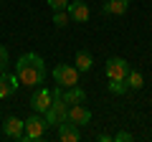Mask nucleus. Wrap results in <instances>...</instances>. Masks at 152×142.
<instances>
[{
	"label": "nucleus",
	"instance_id": "nucleus-1",
	"mask_svg": "<svg viewBox=\"0 0 152 142\" xmlns=\"http://www.w3.org/2000/svg\"><path fill=\"white\" fill-rule=\"evenodd\" d=\"M15 76L20 79V84H26V86H33L36 89L38 84L46 79V64L43 59L38 53H23L20 59L15 61Z\"/></svg>",
	"mask_w": 152,
	"mask_h": 142
},
{
	"label": "nucleus",
	"instance_id": "nucleus-2",
	"mask_svg": "<svg viewBox=\"0 0 152 142\" xmlns=\"http://www.w3.org/2000/svg\"><path fill=\"white\" fill-rule=\"evenodd\" d=\"M46 117H41L38 112H33L31 117L26 119V127H23V137L20 140H41L46 132Z\"/></svg>",
	"mask_w": 152,
	"mask_h": 142
},
{
	"label": "nucleus",
	"instance_id": "nucleus-3",
	"mask_svg": "<svg viewBox=\"0 0 152 142\" xmlns=\"http://www.w3.org/2000/svg\"><path fill=\"white\" fill-rule=\"evenodd\" d=\"M53 81L58 86H76L79 84V69L76 66H69V64H58L53 69Z\"/></svg>",
	"mask_w": 152,
	"mask_h": 142
},
{
	"label": "nucleus",
	"instance_id": "nucleus-4",
	"mask_svg": "<svg viewBox=\"0 0 152 142\" xmlns=\"http://www.w3.org/2000/svg\"><path fill=\"white\" fill-rule=\"evenodd\" d=\"M104 71H107V79H127V74H129V64H127L124 59H119V56H112V59L107 61V66H104Z\"/></svg>",
	"mask_w": 152,
	"mask_h": 142
},
{
	"label": "nucleus",
	"instance_id": "nucleus-5",
	"mask_svg": "<svg viewBox=\"0 0 152 142\" xmlns=\"http://www.w3.org/2000/svg\"><path fill=\"white\" fill-rule=\"evenodd\" d=\"M51 102H53V91L46 89V86H41V89L31 97V109L38 112V114H43V112L51 107Z\"/></svg>",
	"mask_w": 152,
	"mask_h": 142
},
{
	"label": "nucleus",
	"instance_id": "nucleus-6",
	"mask_svg": "<svg viewBox=\"0 0 152 142\" xmlns=\"http://www.w3.org/2000/svg\"><path fill=\"white\" fill-rule=\"evenodd\" d=\"M66 10H69V18L76 20V23H86L89 15H91V10H89V5L84 3V0H71Z\"/></svg>",
	"mask_w": 152,
	"mask_h": 142
},
{
	"label": "nucleus",
	"instance_id": "nucleus-7",
	"mask_svg": "<svg viewBox=\"0 0 152 142\" xmlns=\"http://www.w3.org/2000/svg\"><path fill=\"white\" fill-rule=\"evenodd\" d=\"M18 86H20V79L18 76H10L5 71H0V99L13 97V94L18 91Z\"/></svg>",
	"mask_w": 152,
	"mask_h": 142
},
{
	"label": "nucleus",
	"instance_id": "nucleus-8",
	"mask_svg": "<svg viewBox=\"0 0 152 142\" xmlns=\"http://www.w3.org/2000/svg\"><path fill=\"white\" fill-rule=\"evenodd\" d=\"M58 140H61V142H79V140H81L79 124H74L71 119L61 122V124H58Z\"/></svg>",
	"mask_w": 152,
	"mask_h": 142
},
{
	"label": "nucleus",
	"instance_id": "nucleus-9",
	"mask_svg": "<svg viewBox=\"0 0 152 142\" xmlns=\"http://www.w3.org/2000/svg\"><path fill=\"white\" fill-rule=\"evenodd\" d=\"M69 119L74 122V124L84 127V124L91 122V112H89L84 104H69Z\"/></svg>",
	"mask_w": 152,
	"mask_h": 142
},
{
	"label": "nucleus",
	"instance_id": "nucleus-10",
	"mask_svg": "<svg viewBox=\"0 0 152 142\" xmlns=\"http://www.w3.org/2000/svg\"><path fill=\"white\" fill-rule=\"evenodd\" d=\"M23 127H26V119H18V117H8L3 122V135L13 137V140H20L23 137Z\"/></svg>",
	"mask_w": 152,
	"mask_h": 142
},
{
	"label": "nucleus",
	"instance_id": "nucleus-11",
	"mask_svg": "<svg viewBox=\"0 0 152 142\" xmlns=\"http://www.w3.org/2000/svg\"><path fill=\"white\" fill-rule=\"evenodd\" d=\"M129 3L132 0H107L104 8H102V13L104 15H124L127 8H129Z\"/></svg>",
	"mask_w": 152,
	"mask_h": 142
},
{
	"label": "nucleus",
	"instance_id": "nucleus-12",
	"mask_svg": "<svg viewBox=\"0 0 152 142\" xmlns=\"http://www.w3.org/2000/svg\"><path fill=\"white\" fill-rule=\"evenodd\" d=\"M64 97V102H69V104H81V102H86V91H84L79 84L76 86H66V91L61 94Z\"/></svg>",
	"mask_w": 152,
	"mask_h": 142
},
{
	"label": "nucleus",
	"instance_id": "nucleus-13",
	"mask_svg": "<svg viewBox=\"0 0 152 142\" xmlns=\"http://www.w3.org/2000/svg\"><path fill=\"white\" fill-rule=\"evenodd\" d=\"M91 64H94V59H91L89 51H79V53H76V69H79V74L89 71V69H91Z\"/></svg>",
	"mask_w": 152,
	"mask_h": 142
},
{
	"label": "nucleus",
	"instance_id": "nucleus-14",
	"mask_svg": "<svg viewBox=\"0 0 152 142\" xmlns=\"http://www.w3.org/2000/svg\"><path fill=\"white\" fill-rule=\"evenodd\" d=\"M124 81H127V86H129V89H142V86H145V79H142L140 71H129Z\"/></svg>",
	"mask_w": 152,
	"mask_h": 142
},
{
	"label": "nucleus",
	"instance_id": "nucleus-15",
	"mask_svg": "<svg viewBox=\"0 0 152 142\" xmlns=\"http://www.w3.org/2000/svg\"><path fill=\"white\" fill-rule=\"evenodd\" d=\"M107 89H109L112 94H124V91H129V86H127L124 79H109Z\"/></svg>",
	"mask_w": 152,
	"mask_h": 142
},
{
	"label": "nucleus",
	"instance_id": "nucleus-16",
	"mask_svg": "<svg viewBox=\"0 0 152 142\" xmlns=\"http://www.w3.org/2000/svg\"><path fill=\"white\" fill-rule=\"evenodd\" d=\"M69 23H71L69 10H53V26H56V28H66Z\"/></svg>",
	"mask_w": 152,
	"mask_h": 142
},
{
	"label": "nucleus",
	"instance_id": "nucleus-17",
	"mask_svg": "<svg viewBox=\"0 0 152 142\" xmlns=\"http://www.w3.org/2000/svg\"><path fill=\"white\" fill-rule=\"evenodd\" d=\"M8 64H10V53H8L5 46H0V71H5Z\"/></svg>",
	"mask_w": 152,
	"mask_h": 142
},
{
	"label": "nucleus",
	"instance_id": "nucleus-18",
	"mask_svg": "<svg viewBox=\"0 0 152 142\" xmlns=\"http://www.w3.org/2000/svg\"><path fill=\"white\" fill-rule=\"evenodd\" d=\"M71 0H48V8L51 10H66Z\"/></svg>",
	"mask_w": 152,
	"mask_h": 142
},
{
	"label": "nucleus",
	"instance_id": "nucleus-19",
	"mask_svg": "<svg viewBox=\"0 0 152 142\" xmlns=\"http://www.w3.org/2000/svg\"><path fill=\"white\" fill-rule=\"evenodd\" d=\"M134 140V137L129 135V132H117V135L112 137V142H132Z\"/></svg>",
	"mask_w": 152,
	"mask_h": 142
}]
</instances>
